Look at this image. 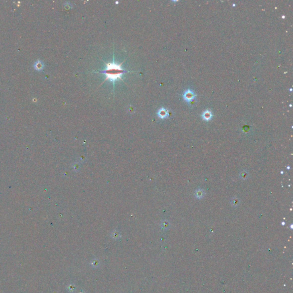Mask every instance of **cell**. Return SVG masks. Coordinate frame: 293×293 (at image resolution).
<instances>
[{
    "label": "cell",
    "instance_id": "6da1fadb",
    "mask_svg": "<svg viewBox=\"0 0 293 293\" xmlns=\"http://www.w3.org/2000/svg\"><path fill=\"white\" fill-rule=\"evenodd\" d=\"M121 64L117 65L114 63L107 64L106 69L101 73L106 75V80L108 79L114 82L117 79H121L122 75L127 72L121 68Z\"/></svg>",
    "mask_w": 293,
    "mask_h": 293
},
{
    "label": "cell",
    "instance_id": "277c9868",
    "mask_svg": "<svg viewBox=\"0 0 293 293\" xmlns=\"http://www.w3.org/2000/svg\"><path fill=\"white\" fill-rule=\"evenodd\" d=\"M157 114H158L159 117L161 118V119H164V118L167 117L168 116V110L166 109L162 108L159 110L158 112H157Z\"/></svg>",
    "mask_w": 293,
    "mask_h": 293
},
{
    "label": "cell",
    "instance_id": "5b68a950",
    "mask_svg": "<svg viewBox=\"0 0 293 293\" xmlns=\"http://www.w3.org/2000/svg\"><path fill=\"white\" fill-rule=\"evenodd\" d=\"M44 63H42V61H41L39 60H37V61L35 63V64H34V68H35L36 70L37 71H41L44 68Z\"/></svg>",
    "mask_w": 293,
    "mask_h": 293
},
{
    "label": "cell",
    "instance_id": "8992f818",
    "mask_svg": "<svg viewBox=\"0 0 293 293\" xmlns=\"http://www.w3.org/2000/svg\"><path fill=\"white\" fill-rule=\"evenodd\" d=\"M196 198L200 199V198H202L203 196L204 193H203V192L202 190H199L198 191H196Z\"/></svg>",
    "mask_w": 293,
    "mask_h": 293
},
{
    "label": "cell",
    "instance_id": "3957f363",
    "mask_svg": "<svg viewBox=\"0 0 293 293\" xmlns=\"http://www.w3.org/2000/svg\"><path fill=\"white\" fill-rule=\"evenodd\" d=\"M202 116L203 119L204 120H206V121H209V120H211L212 119V117H213V114H212V112L210 111V110H206L202 114Z\"/></svg>",
    "mask_w": 293,
    "mask_h": 293
},
{
    "label": "cell",
    "instance_id": "7a4b0ae2",
    "mask_svg": "<svg viewBox=\"0 0 293 293\" xmlns=\"http://www.w3.org/2000/svg\"><path fill=\"white\" fill-rule=\"evenodd\" d=\"M183 97L184 100L186 101L187 102H191L195 99V95L193 92L191 91L190 89H188L184 92Z\"/></svg>",
    "mask_w": 293,
    "mask_h": 293
}]
</instances>
